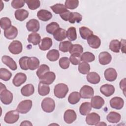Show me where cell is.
I'll return each mask as SVG.
<instances>
[{
	"label": "cell",
	"instance_id": "836d02e7",
	"mask_svg": "<svg viewBox=\"0 0 126 126\" xmlns=\"http://www.w3.org/2000/svg\"><path fill=\"white\" fill-rule=\"evenodd\" d=\"M60 57V53L58 50L56 49H52L47 54L46 57L50 61L55 62L57 61Z\"/></svg>",
	"mask_w": 126,
	"mask_h": 126
},
{
	"label": "cell",
	"instance_id": "7402d4cb",
	"mask_svg": "<svg viewBox=\"0 0 126 126\" xmlns=\"http://www.w3.org/2000/svg\"><path fill=\"white\" fill-rule=\"evenodd\" d=\"M39 60L35 57H29L27 60V66L29 69L33 70L39 66Z\"/></svg>",
	"mask_w": 126,
	"mask_h": 126
},
{
	"label": "cell",
	"instance_id": "c3c4849f",
	"mask_svg": "<svg viewBox=\"0 0 126 126\" xmlns=\"http://www.w3.org/2000/svg\"><path fill=\"white\" fill-rule=\"evenodd\" d=\"M79 5L78 0H67L65 1V7L66 8L74 9L76 8Z\"/></svg>",
	"mask_w": 126,
	"mask_h": 126
},
{
	"label": "cell",
	"instance_id": "2e32d148",
	"mask_svg": "<svg viewBox=\"0 0 126 126\" xmlns=\"http://www.w3.org/2000/svg\"><path fill=\"white\" fill-rule=\"evenodd\" d=\"M2 63L6 65L12 70H15L17 68V65L14 60L8 56H3L1 58Z\"/></svg>",
	"mask_w": 126,
	"mask_h": 126
},
{
	"label": "cell",
	"instance_id": "6f0895ef",
	"mask_svg": "<svg viewBox=\"0 0 126 126\" xmlns=\"http://www.w3.org/2000/svg\"><path fill=\"white\" fill-rule=\"evenodd\" d=\"M21 126H32V124L29 121H24L20 124Z\"/></svg>",
	"mask_w": 126,
	"mask_h": 126
},
{
	"label": "cell",
	"instance_id": "e0dca14e",
	"mask_svg": "<svg viewBox=\"0 0 126 126\" xmlns=\"http://www.w3.org/2000/svg\"><path fill=\"white\" fill-rule=\"evenodd\" d=\"M104 77L105 79L110 82L115 81L117 77V73L113 68H108L104 71Z\"/></svg>",
	"mask_w": 126,
	"mask_h": 126
},
{
	"label": "cell",
	"instance_id": "30bf717a",
	"mask_svg": "<svg viewBox=\"0 0 126 126\" xmlns=\"http://www.w3.org/2000/svg\"><path fill=\"white\" fill-rule=\"evenodd\" d=\"M26 28L28 31L33 32H36L39 30V23L38 21L36 19H31L27 23Z\"/></svg>",
	"mask_w": 126,
	"mask_h": 126
},
{
	"label": "cell",
	"instance_id": "f1b7e54d",
	"mask_svg": "<svg viewBox=\"0 0 126 126\" xmlns=\"http://www.w3.org/2000/svg\"><path fill=\"white\" fill-rule=\"evenodd\" d=\"M28 41L29 43H32L33 45H37L40 43L41 36L38 33L32 32L29 35Z\"/></svg>",
	"mask_w": 126,
	"mask_h": 126
},
{
	"label": "cell",
	"instance_id": "7dc6e473",
	"mask_svg": "<svg viewBox=\"0 0 126 126\" xmlns=\"http://www.w3.org/2000/svg\"><path fill=\"white\" fill-rule=\"evenodd\" d=\"M0 27L3 30H6L11 26V22L8 17H2L0 20Z\"/></svg>",
	"mask_w": 126,
	"mask_h": 126
},
{
	"label": "cell",
	"instance_id": "d6986e66",
	"mask_svg": "<svg viewBox=\"0 0 126 126\" xmlns=\"http://www.w3.org/2000/svg\"><path fill=\"white\" fill-rule=\"evenodd\" d=\"M17 34L18 30L13 26H11L10 28L4 31V35L8 39H14L17 36Z\"/></svg>",
	"mask_w": 126,
	"mask_h": 126
},
{
	"label": "cell",
	"instance_id": "ba28073f",
	"mask_svg": "<svg viewBox=\"0 0 126 126\" xmlns=\"http://www.w3.org/2000/svg\"><path fill=\"white\" fill-rule=\"evenodd\" d=\"M100 120V116L94 112L88 114L86 118V122L89 125H96Z\"/></svg>",
	"mask_w": 126,
	"mask_h": 126
},
{
	"label": "cell",
	"instance_id": "7a4b0ae2",
	"mask_svg": "<svg viewBox=\"0 0 126 126\" xmlns=\"http://www.w3.org/2000/svg\"><path fill=\"white\" fill-rule=\"evenodd\" d=\"M68 92V86L63 83L57 84L54 89V95L59 98H63L65 97Z\"/></svg>",
	"mask_w": 126,
	"mask_h": 126
},
{
	"label": "cell",
	"instance_id": "f907efd6",
	"mask_svg": "<svg viewBox=\"0 0 126 126\" xmlns=\"http://www.w3.org/2000/svg\"><path fill=\"white\" fill-rule=\"evenodd\" d=\"M81 56L80 54H72L69 57V61L73 65L79 64L81 61Z\"/></svg>",
	"mask_w": 126,
	"mask_h": 126
},
{
	"label": "cell",
	"instance_id": "816d5d0a",
	"mask_svg": "<svg viewBox=\"0 0 126 126\" xmlns=\"http://www.w3.org/2000/svg\"><path fill=\"white\" fill-rule=\"evenodd\" d=\"M29 57L27 56L22 57L19 59V63L20 66V68L24 70H28L29 68L27 66V60L28 59Z\"/></svg>",
	"mask_w": 126,
	"mask_h": 126
},
{
	"label": "cell",
	"instance_id": "74e56055",
	"mask_svg": "<svg viewBox=\"0 0 126 126\" xmlns=\"http://www.w3.org/2000/svg\"><path fill=\"white\" fill-rule=\"evenodd\" d=\"M66 37L70 41L75 40L77 38L76 28L73 27H71L69 28L66 31Z\"/></svg>",
	"mask_w": 126,
	"mask_h": 126
},
{
	"label": "cell",
	"instance_id": "f6af8a7d",
	"mask_svg": "<svg viewBox=\"0 0 126 126\" xmlns=\"http://www.w3.org/2000/svg\"><path fill=\"white\" fill-rule=\"evenodd\" d=\"M72 44L69 41H64L61 42L59 46V50L63 52H67L69 51Z\"/></svg>",
	"mask_w": 126,
	"mask_h": 126
},
{
	"label": "cell",
	"instance_id": "9c48e42d",
	"mask_svg": "<svg viewBox=\"0 0 126 126\" xmlns=\"http://www.w3.org/2000/svg\"><path fill=\"white\" fill-rule=\"evenodd\" d=\"M76 113L73 110L68 109L65 111L63 115V119L66 123L71 124L76 120Z\"/></svg>",
	"mask_w": 126,
	"mask_h": 126
},
{
	"label": "cell",
	"instance_id": "8fae6325",
	"mask_svg": "<svg viewBox=\"0 0 126 126\" xmlns=\"http://www.w3.org/2000/svg\"><path fill=\"white\" fill-rule=\"evenodd\" d=\"M110 105L112 108L120 110L124 106V101L121 97L115 96L110 100Z\"/></svg>",
	"mask_w": 126,
	"mask_h": 126
},
{
	"label": "cell",
	"instance_id": "9a60e30c",
	"mask_svg": "<svg viewBox=\"0 0 126 126\" xmlns=\"http://www.w3.org/2000/svg\"><path fill=\"white\" fill-rule=\"evenodd\" d=\"M100 91L102 94L106 97H109L114 93L115 88L112 85L106 84L100 87Z\"/></svg>",
	"mask_w": 126,
	"mask_h": 126
},
{
	"label": "cell",
	"instance_id": "d590c367",
	"mask_svg": "<svg viewBox=\"0 0 126 126\" xmlns=\"http://www.w3.org/2000/svg\"><path fill=\"white\" fill-rule=\"evenodd\" d=\"M78 69L79 72L83 74H88L90 70V64L85 62L80 63L78 65Z\"/></svg>",
	"mask_w": 126,
	"mask_h": 126
},
{
	"label": "cell",
	"instance_id": "cb8c5ba5",
	"mask_svg": "<svg viewBox=\"0 0 126 126\" xmlns=\"http://www.w3.org/2000/svg\"><path fill=\"white\" fill-rule=\"evenodd\" d=\"M34 92V88L32 84H29L23 86L21 89V93L23 96H29Z\"/></svg>",
	"mask_w": 126,
	"mask_h": 126
},
{
	"label": "cell",
	"instance_id": "7c38bea8",
	"mask_svg": "<svg viewBox=\"0 0 126 126\" xmlns=\"http://www.w3.org/2000/svg\"><path fill=\"white\" fill-rule=\"evenodd\" d=\"M104 103V100L100 96L95 95L92 97L91 104L92 107L94 109H100L103 106Z\"/></svg>",
	"mask_w": 126,
	"mask_h": 126
},
{
	"label": "cell",
	"instance_id": "5b68a950",
	"mask_svg": "<svg viewBox=\"0 0 126 126\" xmlns=\"http://www.w3.org/2000/svg\"><path fill=\"white\" fill-rule=\"evenodd\" d=\"M19 118V114L16 110H11L7 112L4 116V121L7 124H14Z\"/></svg>",
	"mask_w": 126,
	"mask_h": 126
},
{
	"label": "cell",
	"instance_id": "8992f818",
	"mask_svg": "<svg viewBox=\"0 0 126 126\" xmlns=\"http://www.w3.org/2000/svg\"><path fill=\"white\" fill-rule=\"evenodd\" d=\"M8 50L12 54H19L22 51V44L18 40H14L9 44L8 46Z\"/></svg>",
	"mask_w": 126,
	"mask_h": 126
},
{
	"label": "cell",
	"instance_id": "1f68e13d",
	"mask_svg": "<svg viewBox=\"0 0 126 126\" xmlns=\"http://www.w3.org/2000/svg\"><path fill=\"white\" fill-rule=\"evenodd\" d=\"M79 32L81 37L83 39H87L91 35L93 34V32L86 27H81L79 28Z\"/></svg>",
	"mask_w": 126,
	"mask_h": 126
},
{
	"label": "cell",
	"instance_id": "d6a6232c",
	"mask_svg": "<svg viewBox=\"0 0 126 126\" xmlns=\"http://www.w3.org/2000/svg\"><path fill=\"white\" fill-rule=\"evenodd\" d=\"M81 96L80 93L77 92H73L70 94L68 97V101L71 104H75L80 100Z\"/></svg>",
	"mask_w": 126,
	"mask_h": 126
},
{
	"label": "cell",
	"instance_id": "83f0119b",
	"mask_svg": "<svg viewBox=\"0 0 126 126\" xmlns=\"http://www.w3.org/2000/svg\"><path fill=\"white\" fill-rule=\"evenodd\" d=\"M50 92V87L48 85L39 82L38 85V93L41 96H45L49 94Z\"/></svg>",
	"mask_w": 126,
	"mask_h": 126
},
{
	"label": "cell",
	"instance_id": "603a6c76",
	"mask_svg": "<svg viewBox=\"0 0 126 126\" xmlns=\"http://www.w3.org/2000/svg\"><path fill=\"white\" fill-rule=\"evenodd\" d=\"M52 46V40L51 38L46 37L43 38L39 44V48L42 51L49 49Z\"/></svg>",
	"mask_w": 126,
	"mask_h": 126
},
{
	"label": "cell",
	"instance_id": "4dcf8cb0",
	"mask_svg": "<svg viewBox=\"0 0 126 126\" xmlns=\"http://www.w3.org/2000/svg\"><path fill=\"white\" fill-rule=\"evenodd\" d=\"M92 106L90 102H85L81 104L79 108L80 113L83 116H86L92 110Z\"/></svg>",
	"mask_w": 126,
	"mask_h": 126
},
{
	"label": "cell",
	"instance_id": "3957f363",
	"mask_svg": "<svg viewBox=\"0 0 126 126\" xmlns=\"http://www.w3.org/2000/svg\"><path fill=\"white\" fill-rule=\"evenodd\" d=\"M41 105L42 110L47 113L52 112L55 108V101L50 97H46L43 99Z\"/></svg>",
	"mask_w": 126,
	"mask_h": 126
},
{
	"label": "cell",
	"instance_id": "db71d44e",
	"mask_svg": "<svg viewBox=\"0 0 126 126\" xmlns=\"http://www.w3.org/2000/svg\"><path fill=\"white\" fill-rule=\"evenodd\" d=\"M70 13L71 12L69 10H67L65 12H64L63 13L61 14H60V16L62 18V19H63L64 21H68Z\"/></svg>",
	"mask_w": 126,
	"mask_h": 126
},
{
	"label": "cell",
	"instance_id": "4fadbf2b",
	"mask_svg": "<svg viewBox=\"0 0 126 126\" xmlns=\"http://www.w3.org/2000/svg\"><path fill=\"white\" fill-rule=\"evenodd\" d=\"M27 80L26 75L22 72L17 73L13 79L12 83L16 87H19L24 83Z\"/></svg>",
	"mask_w": 126,
	"mask_h": 126
},
{
	"label": "cell",
	"instance_id": "ac0fdd59",
	"mask_svg": "<svg viewBox=\"0 0 126 126\" xmlns=\"http://www.w3.org/2000/svg\"><path fill=\"white\" fill-rule=\"evenodd\" d=\"M98 60L101 64L106 65L111 62L112 60V56L111 54L107 52H102L99 55Z\"/></svg>",
	"mask_w": 126,
	"mask_h": 126
},
{
	"label": "cell",
	"instance_id": "4316f807",
	"mask_svg": "<svg viewBox=\"0 0 126 126\" xmlns=\"http://www.w3.org/2000/svg\"><path fill=\"white\" fill-rule=\"evenodd\" d=\"M53 37L58 41H61L66 37V31L63 29H58L53 34Z\"/></svg>",
	"mask_w": 126,
	"mask_h": 126
},
{
	"label": "cell",
	"instance_id": "5bb4252c",
	"mask_svg": "<svg viewBox=\"0 0 126 126\" xmlns=\"http://www.w3.org/2000/svg\"><path fill=\"white\" fill-rule=\"evenodd\" d=\"M87 42L89 45L93 49H97L101 44L100 39L95 35H92L87 39Z\"/></svg>",
	"mask_w": 126,
	"mask_h": 126
},
{
	"label": "cell",
	"instance_id": "277c9868",
	"mask_svg": "<svg viewBox=\"0 0 126 126\" xmlns=\"http://www.w3.org/2000/svg\"><path fill=\"white\" fill-rule=\"evenodd\" d=\"M32 105V103L31 100H24L19 103L16 110L20 113L26 114L30 111Z\"/></svg>",
	"mask_w": 126,
	"mask_h": 126
},
{
	"label": "cell",
	"instance_id": "bcb514c9",
	"mask_svg": "<svg viewBox=\"0 0 126 126\" xmlns=\"http://www.w3.org/2000/svg\"><path fill=\"white\" fill-rule=\"evenodd\" d=\"M25 2L31 10H35L40 6V1L37 0H26Z\"/></svg>",
	"mask_w": 126,
	"mask_h": 126
},
{
	"label": "cell",
	"instance_id": "8d00e7d4",
	"mask_svg": "<svg viewBox=\"0 0 126 126\" xmlns=\"http://www.w3.org/2000/svg\"><path fill=\"white\" fill-rule=\"evenodd\" d=\"M50 8L55 13L60 15L67 10L65 7V5L62 3H57L50 6Z\"/></svg>",
	"mask_w": 126,
	"mask_h": 126
},
{
	"label": "cell",
	"instance_id": "6da1fadb",
	"mask_svg": "<svg viewBox=\"0 0 126 126\" xmlns=\"http://www.w3.org/2000/svg\"><path fill=\"white\" fill-rule=\"evenodd\" d=\"M0 98L1 102L5 105H8L10 104L13 100V94L9 90L6 89L4 85L0 83Z\"/></svg>",
	"mask_w": 126,
	"mask_h": 126
},
{
	"label": "cell",
	"instance_id": "b9f144b4",
	"mask_svg": "<svg viewBox=\"0 0 126 126\" xmlns=\"http://www.w3.org/2000/svg\"><path fill=\"white\" fill-rule=\"evenodd\" d=\"M60 28L59 25L55 22H51L48 24L46 27V30L48 33L49 34H53L55 32Z\"/></svg>",
	"mask_w": 126,
	"mask_h": 126
},
{
	"label": "cell",
	"instance_id": "681fc988",
	"mask_svg": "<svg viewBox=\"0 0 126 126\" xmlns=\"http://www.w3.org/2000/svg\"><path fill=\"white\" fill-rule=\"evenodd\" d=\"M59 63L60 66L62 69H65L69 67L70 65V61L67 57H62L60 59Z\"/></svg>",
	"mask_w": 126,
	"mask_h": 126
},
{
	"label": "cell",
	"instance_id": "60d3db41",
	"mask_svg": "<svg viewBox=\"0 0 126 126\" xmlns=\"http://www.w3.org/2000/svg\"><path fill=\"white\" fill-rule=\"evenodd\" d=\"M81 60L83 62L90 63L93 62L95 60L94 55L91 52H86L83 53L81 56Z\"/></svg>",
	"mask_w": 126,
	"mask_h": 126
},
{
	"label": "cell",
	"instance_id": "9f6ffc18",
	"mask_svg": "<svg viewBox=\"0 0 126 126\" xmlns=\"http://www.w3.org/2000/svg\"><path fill=\"white\" fill-rule=\"evenodd\" d=\"M120 49H121L122 52L125 53V40L121 39L120 42Z\"/></svg>",
	"mask_w": 126,
	"mask_h": 126
},
{
	"label": "cell",
	"instance_id": "ffe728a7",
	"mask_svg": "<svg viewBox=\"0 0 126 126\" xmlns=\"http://www.w3.org/2000/svg\"><path fill=\"white\" fill-rule=\"evenodd\" d=\"M56 79V75L54 72L49 71L46 73L40 79V82L47 85L51 84Z\"/></svg>",
	"mask_w": 126,
	"mask_h": 126
},
{
	"label": "cell",
	"instance_id": "7bdbcfd3",
	"mask_svg": "<svg viewBox=\"0 0 126 126\" xmlns=\"http://www.w3.org/2000/svg\"><path fill=\"white\" fill-rule=\"evenodd\" d=\"M83 52V48L80 44H72L69 52L71 55L72 54H80L81 55Z\"/></svg>",
	"mask_w": 126,
	"mask_h": 126
},
{
	"label": "cell",
	"instance_id": "484cf974",
	"mask_svg": "<svg viewBox=\"0 0 126 126\" xmlns=\"http://www.w3.org/2000/svg\"><path fill=\"white\" fill-rule=\"evenodd\" d=\"M86 78L87 81L93 84H98L100 81V76L95 72H89Z\"/></svg>",
	"mask_w": 126,
	"mask_h": 126
},
{
	"label": "cell",
	"instance_id": "f5cc1de1",
	"mask_svg": "<svg viewBox=\"0 0 126 126\" xmlns=\"http://www.w3.org/2000/svg\"><path fill=\"white\" fill-rule=\"evenodd\" d=\"M25 1L23 0H13L11 2V6L13 8L18 9L24 6Z\"/></svg>",
	"mask_w": 126,
	"mask_h": 126
},
{
	"label": "cell",
	"instance_id": "ee69618b",
	"mask_svg": "<svg viewBox=\"0 0 126 126\" xmlns=\"http://www.w3.org/2000/svg\"><path fill=\"white\" fill-rule=\"evenodd\" d=\"M109 49L115 53H119L120 49V42L117 39L111 40L109 44Z\"/></svg>",
	"mask_w": 126,
	"mask_h": 126
},
{
	"label": "cell",
	"instance_id": "e575fe53",
	"mask_svg": "<svg viewBox=\"0 0 126 126\" xmlns=\"http://www.w3.org/2000/svg\"><path fill=\"white\" fill-rule=\"evenodd\" d=\"M82 20V15L77 12H71L69 15L68 21L71 24L80 23Z\"/></svg>",
	"mask_w": 126,
	"mask_h": 126
},
{
	"label": "cell",
	"instance_id": "f546056e",
	"mask_svg": "<svg viewBox=\"0 0 126 126\" xmlns=\"http://www.w3.org/2000/svg\"><path fill=\"white\" fill-rule=\"evenodd\" d=\"M107 121L111 123H118L121 118V115L116 112H110L107 116Z\"/></svg>",
	"mask_w": 126,
	"mask_h": 126
},
{
	"label": "cell",
	"instance_id": "52a82bcc",
	"mask_svg": "<svg viewBox=\"0 0 126 126\" xmlns=\"http://www.w3.org/2000/svg\"><path fill=\"white\" fill-rule=\"evenodd\" d=\"M80 94L84 99L91 98L94 94V91L92 87L88 85L83 86L80 90Z\"/></svg>",
	"mask_w": 126,
	"mask_h": 126
},
{
	"label": "cell",
	"instance_id": "f35d334b",
	"mask_svg": "<svg viewBox=\"0 0 126 126\" xmlns=\"http://www.w3.org/2000/svg\"><path fill=\"white\" fill-rule=\"evenodd\" d=\"M12 76V73L7 69L1 68L0 69V78L3 81H8Z\"/></svg>",
	"mask_w": 126,
	"mask_h": 126
},
{
	"label": "cell",
	"instance_id": "11a10c76",
	"mask_svg": "<svg viewBox=\"0 0 126 126\" xmlns=\"http://www.w3.org/2000/svg\"><path fill=\"white\" fill-rule=\"evenodd\" d=\"M120 88L123 91L124 94L125 95V91H126V78H124L120 82Z\"/></svg>",
	"mask_w": 126,
	"mask_h": 126
},
{
	"label": "cell",
	"instance_id": "44dd1931",
	"mask_svg": "<svg viewBox=\"0 0 126 126\" xmlns=\"http://www.w3.org/2000/svg\"><path fill=\"white\" fill-rule=\"evenodd\" d=\"M37 16L41 21L46 22L52 18V14L47 10L41 9L37 12Z\"/></svg>",
	"mask_w": 126,
	"mask_h": 126
},
{
	"label": "cell",
	"instance_id": "d4e9b609",
	"mask_svg": "<svg viewBox=\"0 0 126 126\" xmlns=\"http://www.w3.org/2000/svg\"><path fill=\"white\" fill-rule=\"evenodd\" d=\"M14 15L16 20L23 21L28 17L29 12L25 9H20L15 11Z\"/></svg>",
	"mask_w": 126,
	"mask_h": 126
},
{
	"label": "cell",
	"instance_id": "ab89813d",
	"mask_svg": "<svg viewBox=\"0 0 126 126\" xmlns=\"http://www.w3.org/2000/svg\"><path fill=\"white\" fill-rule=\"evenodd\" d=\"M50 70L49 67L45 64H41L37 69L36 71V75L37 77L40 79L47 72H49Z\"/></svg>",
	"mask_w": 126,
	"mask_h": 126
}]
</instances>
